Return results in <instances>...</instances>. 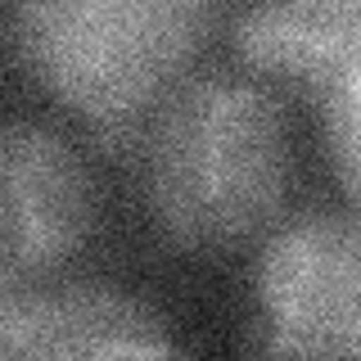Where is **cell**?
<instances>
[{
    "label": "cell",
    "instance_id": "obj_1",
    "mask_svg": "<svg viewBox=\"0 0 361 361\" xmlns=\"http://www.w3.org/2000/svg\"><path fill=\"white\" fill-rule=\"evenodd\" d=\"M145 199L180 248H231L276 217L289 135L276 99L244 77H199L140 122Z\"/></svg>",
    "mask_w": 361,
    "mask_h": 361
},
{
    "label": "cell",
    "instance_id": "obj_2",
    "mask_svg": "<svg viewBox=\"0 0 361 361\" xmlns=\"http://www.w3.org/2000/svg\"><path fill=\"white\" fill-rule=\"evenodd\" d=\"M212 0H14L27 73L90 127L140 122L190 68Z\"/></svg>",
    "mask_w": 361,
    "mask_h": 361
},
{
    "label": "cell",
    "instance_id": "obj_3",
    "mask_svg": "<svg viewBox=\"0 0 361 361\" xmlns=\"http://www.w3.org/2000/svg\"><path fill=\"white\" fill-rule=\"evenodd\" d=\"M262 348L280 357L361 353V235L353 217L302 212L257 257Z\"/></svg>",
    "mask_w": 361,
    "mask_h": 361
},
{
    "label": "cell",
    "instance_id": "obj_4",
    "mask_svg": "<svg viewBox=\"0 0 361 361\" xmlns=\"http://www.w3.org/2000/svg\"><path fill=\"white\" fill-rule=\"evenodd\" d=\"M95 226L86 158L41 122H0V280L68 267Z\"/></svg>",
    "mask_w": 361,
    "mask_h": 361
},
{
    "label": "cell",
    "instance_id": "obj_5",
    "mask_svg": "<svg viewBox=\"0 0 361 361\" xmlns=\"http://www.w3.org/2000/svg\"><path fill=\"white\" fill-rule=\"evenodd\" d=\"M231 41L253 73L316 104H361V0H235Z\"/></svg>",
    "mask_w": 361,
    "mask_h": 361
},
{
    "label": "cell",
    "instance_id": "obj_6",
    "mask_svg": "<svg viewBox=\"0 0 361 361\" xmlns=\"http://www.w3.org/2000/svg\"><path fill=\"white\" fill-rule=\"evenodd\" d=\"M163 316L149 302L99 285H73L23 298L14 357H167Z\"/></svg>",
    "mask_w": 361,
    "mask_h": 361
},
{
    "label": "cell",
    "instance_id": "obj_7",
    "mask_svg": "<svg viewBox=\"0 0 361 361\" xmlns=\"http://www.w3.org/2000/svg\"><path fill=\"white\" fill-rule=\"evenodd\" d=\"M18 312H23V298L9 289V280H0V357L18 353Z\"/></svg>",
    "mask_w": 361,
    "mask_h": 361
}]
</instances>
